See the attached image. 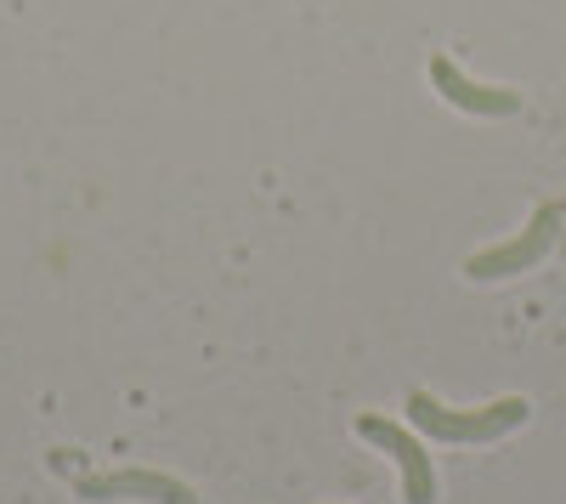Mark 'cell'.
Wrapping results in <instances>:
<instances>
[{"label":"cell","mask_w":566,"mask_h":504,"mask_svg":"<svg viewBox=\"0 0 566 504\" xmlns=\"http://www.w3.org/2000/svg\"><path fill=\"white\" fill-rule=\"evenodd\" d=\"M533 414L527 397H499L488 408H448L431 391H408V420L413 431L437 437V442H499L504 431H515Z\"/></svg>","instance_id":"1"},{"label":"cell","mask_w":566,"mask_h":504,"mask_svg":"<svg viewBox=\"0 0 566 504\" xmlns=\"http://www.w3.org/2000/svg\"><path fill=\"white\" fill-rule=\"evenodd\" d=\"M357 437L374 442L380 453H391V465L402 471V498L408 504H437V465H431V453H424V442L413 431H402L397 420H380V414H363Z\"/></svg>","instance_id":"2"},{"label":"cell","mask_w":566,"mask_h":504,"mask_svg":"<svg viewBox=\"0 0 566 504\" xmlns=\"http://www.w3.org/2000/svg\"><path fill=\"white\" fill-rule=\"evenodd\" d=\"M555 233H560V204H538L522 233H515L510 244H493L482 255H470L464 272H470V279H515V272H533L549 255Z\"/></svg>","instance_id":"3"},{"label":"cell","mask_w":566,"mask_h":504,"mask_svg":"<svg viewBox=\"0 0 566 504\" xmlns=\"http://www.w3.org/2000/svg\"><path fill=\"white\" fill-rule=\"evenodd\" d=\"M431 85L442 91V103L476 114V119H510L515 108H522V97H515V91L470 80V74H459V63H448V57H431Z\"/></svg>","instance_id":"4"},{"label":"cell","mask_w":566,"mask_h":504,"mask_svg":"<svg viewBox=\"0 0 566 504\" xmlns=\"http://www.w3.org/2000/svg\"><path fill=\"white\" fill-rule=\"evenodd\" d=\"M80 498H154V504H199L176 476L165 471H108V476H85Z\"/></svg>","instance_id":"5"}]
</instances>
